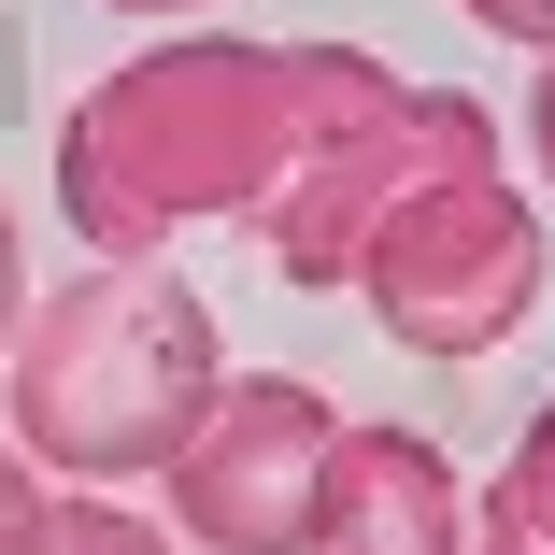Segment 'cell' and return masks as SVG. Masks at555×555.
I'll list each match as a JSON object with an SVG mask.
<instances>
[{"instance_id": "obj_3", "label": "cell", "mask_w": 555, "mask_h": 555, "mask_svg": "<svg viewBox=\"0 0 555 555\" xmlns=\"http://www.w3.org/2000/svg\"><path fill=\"white\" fill-rule=\"evenodd\" d=\"M541 199L499 171V115L470 86H413V129H399V185L357 243V299L385 343L413 357H499L513 327L541 313Z\"/></svg>"}, {"instance_id": "obj_9", "label": "cell", "mask_w": 555, "mask_h": 555, "mask_svg": "<svg viewBox=\"0 0 555 555\" xmlns=\"http://www.w3.org/2000/svg\"><path fill=\"white\" fill-rule=\"evenodd\" d=\"M470 29H499V43H527V57H555V0H456Z\"/></svg>"}, {"instance_id": "obj_4", "label": "cell", "mask_w": 555, "mask_h": 555, "mask_svg": "<svg viewBox=\"0 0 555 555\" xmlns=\"http://www.w3.org/2000/svg\"><path fill=\"white\" fill-rule=\"evenodd\" d=\"M343 399L299 385V371H229L199 413V441L157 470L171 541L185 555H313L327 527V470H343Z\"/></svg>"}, {"instance_id": "obj_7", "label": "cell", "mask_w": 555, "mask_h": 555, "mask_svg": "<svg viewBox=\"0 0 555 555\" xmlns=\"http://www.w3.org/2000/svg\"><path fill=\"white\" fill-rule=\"evenodd\" d=\"M43 555H185V541H171V527H143L129 499H86V485H72V499H57V527H43Z\"/></svg>"}, {"instance_id": "obj_2", "label": "cell", "mask_w": 555, "mask_h": 555, "mask_svg": "<svg viewBox=\"0 0 555 555\" xmlns=\"http://www.w3.org/2000/svg\"><path fill=\"white\" fill-rule=\"evenodd\" d=\"M214 385H229V357H214V299L185 271H72L57 299H29L15 327V456L86 485V499H115V485H157Z\"/></svg>"}, {"instance_id": "obj_10", "label": "cell", "mask_w": 555, "mask_h": 555, "mask_svg": "<svg viewBox=\"0 0 555 555\" xmlns=\"http://www.w3.org/2000/svg\"><path fill=\"white\" fill-rule=\"evenodd\" d=\"M15 327H29V257H15V199H0V357H15Z\"/></svg>"}, {"instance_id": "obj_12", "label": "cell", "mask_w": 555, "mask_h": 555, "mask_svg": "<svg viewBox=\"0 0 555 555\" xmlns=\"http://www.w3.org/2000/svg\"><path fill=\"white\" fill-rule=\"evenodd\" d=\"M115 15H199V0H115Z\"/></svg>"}, {"instance_id": "obj_1", "label": "cell", "mask_w": 555, "mask_h": 555, "mask_svg": "<svg viewBox=\"0 0 555 555\" xmlns=\"http://www.w3.org/2000/svg\"><path fill=\"white\" fill-rule=\"evenodd\" d=\"M413 72H385L371 43H243V29H185L129 72H100L57 115V214L100 271H143L171 229H271L285 185L343 143L357 115H385Z\"/></svg>"}, {"instance_id": "obj_8", "label": "cell", "mask_w": 555, "mask_h": 555, "mask_svg": "<svg viewBox=\"0 0 555 555\" xmlns=\"http://www.w3.org/2000/svg\"><path fill=\"white\" fill-rule=\"evenodd\" d=\"M43 527H57V485L15 456V427H0V555H43Z\"/></svg>"}, {"instance_id": "obj_11", "label": "cell", "mask_w": 555, "mask_h": 555, "mask_svg": "<svg viewBox=\"0 0 555 555\" xmlns=\"http://www.w3.org/2000/svg\"><path fill=\"white\" fill-rule=\"evenodd\" d=\"M527 157H541V185H555V57H541V86H527Z\"/></svg>"}, {"instance_id": "obj_6", "label": "cell", "mask_w": 555, "mask_h": 555, "mask_svg": "<svg viewBox=\"0 0 555 555\" xmlns=\"http://www.w3.org/2000/svg\"><path fill=\"white\" fill-rule=\"evenodd\" d=\"M470 555H555V399L513 427V456L470 499Z\"/></svg>"}, {"instance_id": "obj_5", "label": "cell", "mask_w": 555, "mask_h": 555, "mask_svg": "<svg viewBox=\"0 0 555 555\" xmlns=\"http://www.w3.org/2000/svg\"><path fill=\"white\" fill-rule=\"evenodd\" d=\"M313 555H470V485H456V456L357 413V427H343V470H327Z\"/></svg>"}]
</instances>
